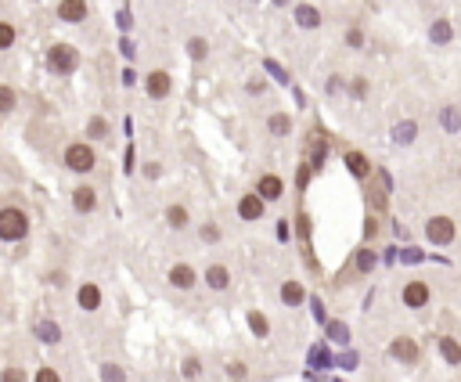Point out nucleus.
Listing matches in <instances>:
<instances>
[{"instance_id":"nucleus-36","label":"nucleus","mask_w":461,"mask_h":382,"mask_svg":"<svg viewBox=\"0 0 461 382\" xmlns=\"http://www.w3.org/2000/svg\"><path fill=\"white\" fill-rule=\"evenodd\" d=\"M101 382H126V372H123V364H112V361H105V364H101Z\"/></svg>"},{"instance_id":"nucleus-31","label":"nucleus","mask_w":461,"mask_h":382,"mask_svg":"<svg viewBox=\"0 0 461 382\" xmlns=\"http://www.w3.org/2000/svg\"><path fill=\"white\" fill-rule=\"evenodd\" d=\"M202 372H205V364H202V357H184V364H181V375L187 379V382H195V379H202Z\"/></svg>"},{"instance_id":"nucleus-42","label":"nucleus","mask_w":461,"mask_h":382,"mask_svg":"<svg viewBox=\"0 0 461 382\" xmlns=\"http://www.w3.org/2000/svg\"><path fill=\"white\" fill-rule=\"evenodd\" d=\"M141 173H145V181H158V177H163V163H145Z\"/></svg>"},{"instance_id":"nucleus-14","label":"nucleus","mask_w":461,"mask_h":382,"mask_svg":"<svg viewBox=\"0 0 461 382\" xmlns=\"http://www.w3.org/2000/svg\"><path fill=\"white\" fill-rule=\"evenodd\" d=\"M76 303H79V310H101V289L94 281H83L76 289Z\"/></svg>"},{"instance_id":"nucleus-16","label":"nucleus","mask_w":461,"mask_h":382,"mask_svg":"<svg viewBox=\"0 0 461 382\" xmlns=\"http://www.w3.org/2000/svg\"><path fill=\"white\" fill-rule=\"evenodd\" d=\"M33 336L40 343H47V346H58L61 343V328H58V321H51V317H40V321L33 325Z\"/></svg>"},{"instance_id":"nucleus-43","label":"nucleus","mask_w":461,"mask_h":382,"mask_svg":"<svg viewBox=\"0 0 461 382\" xmlns=\"http://www.w3.org/2000/svg\"><path fill=\"white\" fill-rule=\"evenodd\" d=\"M310 173H314V170H310V163H303V166H299V173H296V188H299V191H307V184H310Z\"/></svg>"},{"instance_id":"nucleus-10","label":"nucleus","mask_w":461,"mask_h":382,"mask_svg":"<svg viewBox=\"0 0 461 382\" xmlns=\"http://www.w3.org/2000/svg\"><path fill=\"white\" fill-rule=\"evenodd\" d=\"M342 163H346V170L354 173L357 181H371L375 166H371V159L364 155V152H346V155H342Z\"/></svg>"},{"instance_id":"nucleus-48","label":"nucleus","mask_w":461,"mask_h":382,"mask_svg":"<svg viewBox=\"0 0 461 382\" xmlns=\"http://www.w3.org/2000/svg\"><path fill=\"white\" fill-rule=\"evenodd\" d=\"M292 238V228H289V220H278V242H289Z\"/></svg>"},{"instance_id":"nucleus-28","label":"nucleus","mask_w":461,"mask_h":382,"mask_svg":"<svg viewBox=\"0 0 461 382\" xmlns=\"http://www.w3.org/2000/svg\"><path fill=\"white\" fill-rule=\"evenodd\" d=\"M187 220H192V217H187V205H181V202H173L170 210H166V224H170L173 231H184Z\"/></svg>"},{"instance_id":"nucleus-11","label":"nucleus","mask_w":461,"mask_h":382,"mask_svg":"<svg viewBox=\"0 0 461 382\" xmlns=\"http://www.w3.org/2000/svg\"><path fill=\"white\" fill-rule=\"evenodd\" d=\"M256 195H260L263 202H278V199L285 195V181L278 177V173H263V177L256 181Z\"/></svg>"},{"instance_id":"nucleus-25","label":"nucleus","mask_w":461,"mask_h":382,"mask_svg":"<svg viewBox=\"0 0 461 382\" xmlns=\"http://www.w3.org/2000/svg\"><path fill=\"white\" fill-rule=\"evenodd\" d=\"M267 130L274 137H289L292 134V116L289 112H270L267 116Z\"/></svg>"},{"instance_id":"nucleus-9","label":"nucleus","mask_w":461,"mask_h":382,"mask_svg":"<svg viewBox=\"0 0 461 382\" xmlns=\"http://www.w3.org/2000/svg\"><path fill=\"white\" fill-rule=\"evenodd\" d=\"M263 213H267V202L256 195V191H249V195L238 199V217H242L245 224H256V220H263Z\"/></svg>"},{"instance_id":"nucleus-32","label":"nucleus","mask_w":461,"mask_h":382,"mask_svg":"<svg viewBox=\"0 0 461 382\" xmlns=\"http://www.w3.org/2000/svg\"><path fill=\"white\" fill-rule=\"evenodd\" d=\"M184 51H187V58L192 61H205V54H209V43H205L202 37H192L184 43Z\"/></svg>"},{"instance_id":"nucleus-50","label":"nucleus","mask_w":461,"mask_h":382,"mask_svg":"<svg viewBox=\"0 0 461 382\" xmlns=\"http://www.w3.org/2000/svg\"><path fill=\"white\" fill-rule=\"evenodd\" d=\"M328 94H342V76H328Z\"/></svg>"},{"instance_id":"nucleus-47","label":"nucleus","mask_w":461,"mask_h":382,"mask_svg":"<svg viewBox=\"0 0 461 382\" xmlns=\"http://www.w3.org/2000/svg\"><path fill=\"white\" fill-rule=\"evenodd\" d=\"M227 375H231V379H245V375H249V368H245L242 361H231V364H227Z\"/></svg>"},{"instance_id":"nucleus-45","label":"nucleus","mask_w":461,"mask_h":382,"mask_svg":"<svg viewBox=\"0 0 461 382\" xmlns=\"http://www.w3.org/2000/svg\"><path fill=\"white\" fill-rule=\"evenodd\" d=\"M33 382H61V375H58L54 368H40V372L33 375Z\"/></svg>"},{"instance_id":"nucleus-30","label":"nucleus","mask_w":461,"mask_h":382,"mask_svg":"<svg viewBox=\"0 0 461 382\" xmlns=\"http://www.w3.org/2000/svg\"><path fill=\"white\" fill-rule=\"evenodd\" d=\"M14 108H19V94H14V87L0 83V116H11Z\"/></svg>"},{"instance_id":"nucleus-19","label":"nucleus","mask_w":461,"mask_h":382,"mask_svg":"<svg viewBox=\"0 0 461 382\" xmlns=\"http://www.w3.org/2000/svg\"><path fill=\"white\" fill-rule=\"evenodd\" d=\"M375 263H378V257H375V249H357L354 252V263H349V270H354V274H371L375 270Z\"/></svg>"},{"instance_id":"nucleus-12","label":"nucleus","mask_w":461,"mask_h":382,"mask_svg":"<svg viewBox=\"0 0 461 382\" xmlns=\"http://www.w3.org/2000/svg\"><path fill=\"white\" fill-rule=\"evenodd\" d=\"M87 14H90L87 0H61L58 4V19L61 22H87Z\"/></svg>"},{"instance_id":"nucleus-8","label":"nucleus","mask_w":461,"mask_h":382,"mask_svg":"<svg viewBox=\"0 0 461 382\" xmlns=\"http://www.w3.org/2000/svg\"><path fill=\"white\" fill-rule=\"evenodd\" d=\"M166 278H170V285H173V289H181V292H192L195 285H198V270H195L192 263H173Z\"/></svg>"},{"instance_id":"nucleus-20","label":"nucleus","mask_w":461,"mask_h":382,"mask_svg":"<svg viewBox=\"0 0 461 382\" xmlns=\"http://www.w3.org/2000/svg\"><path fill=\"white\" fill-rule=\"evenodd\" d=\"M296 26L299 29H321V11L314 4H296Z\"/></svg>"},{"instance_id":"nucleus-21","label":"nucleus","mask_w":461,"mask_h":382,"mask_svg":"<svg viewBox=\"0 0 461 382\" xmlns=\"http://www.w3.org/2000/svg\"><path fill=\"white\" fill-rule=\"evenodd\" d=\"M325 155H328V137L325 134H310V170H321L325 166Z\"/></svg>"},{"instance_id":"nucleus-29","label":"nucleus","mask_w":461,"mask_h":382,"mask_svg":"<svg viewBox=\"0 0 461 382\" xmlns=\"http://www.w3.org/2000/svg\"><path fill=\"white\" fill-rule=\"evenodd\" d=\"M249 332H252V336H260V339L270 336V321H267L263 310H249Z\"/></svg>"},{"instance_id":"nucleus-18","label":"nucleus","mask_w":461,"mask_h":382,"mask_svg":"<svg viewBox=\"0 0 461 382\" xmlns=\"http://www.w3.org/2000/svg\"><path fill=\"white\" fill-rule=\"evenodd\" d=\"M436 123H440V130L458 134V130H461V108H458V105H443L440 112H436Z\"/></svg>"},{"instance_id":"nucleus-38","label":"nucleus","mask_w":461,"mask_h":382,"mask_svg":"<svg viewBox=\"0 0 461 382\" xmlns=\"http://www.w3.org/2000/svg\"><path fill=\"white\" fill-rule=\"evenodd\" d=\"M0 382H29V372H25V368H14V364H11V368L0 372Z\"/></svg>"},{"instance_id":"nucleus-44","label":"nucleus","mask_w":461,"mask_h":382,"mask_svg":"<svg viewBox=\"0 0 461 382\" xmlns=\"http://www.w3.org/2000/svg\"><path fill=\"white\" fill-rule=\"evenodd\" d=\"M422 260H425L422 249H404V252H400V263H422Z\"/></svg>"},{"instance_id":"nucleus-26","label":"nucleus","mask_w":461,"mask_h":382,"mask_svg":"<svg viewBox=\"0 0 461 382\" xmlns=\"http://www.w3.org/2000/svg\"><path fill=\"white\" fill-rule=\"evenodd\" d=\"M368 210H371V217L386 213V210H389V191H382L378 184H371V188H368Z\"/></svg>"},{"instance_id":"nucleus-41","label":"nucleus","mask_w":461,"mask_h":382,"mask_svg":"<svg viewBox=\"0 0 461 382\" xmlns=\"http://www.w3.org/2000/svg\"><path fill=\"white\" fill-rule=\"evenodd\" d=\"M263 66H267V72H270V76H278V79H281V83H289V72H285V69L278 66V61H274V58H263Z\"/></svg>"},{"instance_id":"nucleus-51","label":"nucleus","mask_w":461,"mask_h":382,"mask_svg":"<svg viewBox=\"0 0 461 382\" xmlns=\"http://www.w3.org/2000/svg\"><path fill=\"white\" fill-rule=\"evenodd\" d=\"M458 177H461V166H458Z\"/></svg>"},{"instance_id":"nucleus-34","label":"nucleus","mask_w":461,"mask_h":382,"mask_svg":"<svg viewBox=\"0 0 461 382\" xmlns=\"http://www.w3.org/2000/svg\"><path fill=\"white\" fill-rule=\"evenodd\" d=\"M14 40H19V29H14L11 22H4V19H0V51H11V47H14Z\"/></svg>"},{"instance_id":"nucleus-40","label":"nucleus","mask_w":461,"mask_h":382,"mask_svg":"<svg viewBox=\"0 0 461 382\" xmlns=\"http://www.w3.org/2000/svg\"><path fill=\"white\" fill-rule=\"evenodd\" d=\"M245 94H252V98H256V94H267V79H263V76H249Z\"/></svg>"},{"instance_id":"nucleus-1","label":"nucleus","mask_w":461,"mask_h":382,"mask_svg":"<svg viewBox=\"0 0 461 382\" xmlns=\"http://www.w3.org/2000/svg\"><path fill=\"white\" fill-rule=\"evenodd\" d=\"M25 234H29L25 210H19V205H4V210H0V242H22Z\"/></svg>"},{"instance_id":"nucleus-27","label":"nucleus","mask_w":461,"mask_h":382,"mask_svg":"<svg viewBox=\"0 0 461 382\" xmlns=\"http://www.w3.org/2000/svg\"><path fill=\"white\" fill-rule=\"evenodd\" d=\"M108 134H112V126H108L105 116H90L87 119V141H105Z\"/></svg>"},{"instance_id":"nucleus-17","label":"nucleus","mask_w":461,"mask_h":382,"mask_svg":"<svg viewBox=\"0 0 461 382\" xmlns=\"http://www.w3.org/2000/svg\"><path fill=\"white\" fill-rule=\"evenodd\" d=\"M281 303L285 307H303L307 303V289H303V281H281Z\"/></svg>"},{"instance_id":"nucleus-49","label":"nucleus","mask_w":461,"mask_h":382,"mask_svg":"<svg viewBox=\"0 0 461 382\" xmlns=\"http://www.w3.org/2000/svg\"><path fill=\"white\" fill-rule=\"evenodd\" d=\"M310 307H314V317H317V321H325V325H328V317H325V303H321V299H310Z\"/></svg>"},{"instance_id":"nucleus-15","label":"nucleus","mask_w":461,"mask_h":382,"mask_svg":"<svg viewBox=\"0 0 461 382\" xmlns=\"http://www.w3.org/2000/svg\"><path fill=\"white\" fill-rule=\"evenodd\" d=\"M205 285H209L213 292H227L231 289V270L224 263H209L205 267Z\"/></svg>"},{"instance_id":"nucleus-4","label":"nucleus","mask_w":461,"mask_h":382,"mask_svg":"<svg viewBox=\"0 0 461 382\" xmlns=\"http://www.w3.org/2000/svg\"><path fill=\"white\" fill-rule=\"evenodd\" d=\"M425 238L433 245L447 249V245H454V238H458V224H454L451 217H429L425 220Z\"/></svg>"},{"instance_id":"nucleus-39","label":"nucleus","mask_w":461,"mask_h":382,"mask_svg":"<svg viewBox=\"0 0 461 382\" xmlns=\"http://www.w3.org/2000/svg\"><path fill=\"white\" fill-rule=\"evenodd\" d=\"M198 238H202L205 245H216V242H220V228H216V224H202Z\"/></svg>"},{"instance_id":"nucleus-22","label":"nucleus","mask_w":461,"mask_h":382,"mask_svg":"<svg viewBox=\"0 0 461 382\" xmlns=\"http://www.w3.org/2000/svg\"><path fill=\"white\" fill-rule=\"evenodd\" d=\"M429 40H433L436 47L451 43V40H454V22H451V19H436L433 26H429Z\"/></svg>"},{"instance_id":"nucleus-3","label":"nucleus","mask_w":461,"mask_h":382,"mask_svg":"<svg viewBox=\"0 0 461 382\" xmlns=\"http://www.w3.org/2000/svg\"><path fill=\"white\" fill-rule=\"evenodd\" d=\"M61 159H65V170H72V173H90L94 163H98L90 141H72V145H65V155Z\"/></svg>"},{"instance_id":"nucleus-6","label":"nucleus","mask_w":461,"mask_h":382,"mask_svg":"<svg viewBox=\"0 0 461 382\" xmlns=\"http://www.w3.org/2000/svg\"><path fill=\"white\" fill-rule=\"evenodd\" d=\"M389 357L400 361V364H418L422 361V343L411 339V336H396L389 343Z\"/></svg>"},{"instance_id":"nucleus-35","label":"nucleus","mask_w":461,"mask_h":382,"mask_svg":"<svg viewBox=\"0 0 461 382\" xmlns=\"http://www.w3.org/2000/svg\"><path fill=\"white\" fill-rule=\"evenodd\" d=\"M328 339L339 343V346H349V328L342 321H328Z\"/></svg>"},{"instance_id":"nucleus-2","label":"nucleus","mask_w":461,"mask_h":382,"mask_svg":"<svg viewBox=\"0 0 461 382\" xmlns=\"http://www.w3.org/2000/svg\"><path fill=\"white\" fill-rule=\"evenodd\" d=\"M47 69L58 72V76H69L79 69V51L72 43H51L47 47Z\"/></svg>"},{"instance_id":"nucleus-7","label":"nucleus","mask_w":461,"mask_h":382,"mask_svg":"<svg viewBox=\"0 0 461 382\" xmlns=\"http://www.w3.org/2000/svg\"><path fill=\"white\" fill-rule=\"evenodd\" d=\"M145 94H148L152 101H166L170 94H173V76H170L166 69L148 72V76H145Z\"/></svg>"},{"instance_id":"nucleus-5","label":"nucleus","mask_w":461,"mask_h":382,"mask_svg":"<svg viewBox=\"0 0 461 382\" xmlns=\"http://www.w3.org/2000/svg\"><path fill=\"white\" fill-rule=\"evenodd\" d=\"M400 299H404L407 310H425L429 299H433V285L422 281V278H411L404 289H400Z\"/></svg>"},{"instance_id":"nucleus-13","label":"nucleus","mask_w":461,"mask_h":382,"mask_svg":"<svg viewBox=\"0 0 461 382\" xmlns=\"http://www.w3.org/2000/svg\"><path fill=\"white\" fill-rule=\"evenodd\" d=\"M72 210L76 213H94V210H98V191H94L90 184H79L72 191Z\"/></svg>"},{"instance_id":"nucleus-37","label":"nucleus","mask_w":461,"mask_h":382,"mask_svg":"<svg viewBox=\"0 0 461 382\" xmlns=\"http://www.w3.org/2000/svg\"><path fill=\"white\" fill-rule=\"evenodd\" d=\"M364 43H368V37H364V29H360V26H349V29H346V47H354V51H360Z\"/></svg>"},{"instance_id":"nucleus-33","label":"nucleus","mask_w":461,"mask_h":382,"mask_svg":"<svg viewBox=\"0 0 461 382\" xmlns=\"http://www.w3.org/2000/svg\"><path fill=\"white\" fill-rule=\"evenodd\" d=\"M371 94V83H368V76H354L349 79V98H357V101H364Z\"/></svg>"},{"instance_id":"nucleus-23","label":"nucleus","mask_w":461,"mask_h":382,"mask_svg":"<svg viewBox=\"0 0 461 382\" xmlns=\"http://www.w3.org/2000/svg\"><path fill=\"white\" fill-rule=\"evenodd\" d=\"M415 137H418V123H415V119H404V123H396V126H393V145L407 148Z\"/></svg>"},{"instance_id":"nucleus-24","label":"nucleus","mask_w":461,"mask_h":382,"mask_svg":"<svg viewBox=\"0 0 461 382\" xmlns=\"http://www.w3.org/2000/svg\"><path fill=\"white\" fill-rule=\"evenodd\" d=\"M436 350H440V357L447 361V364H461V343L454 336H440L436 339Z\"/></svg>"},{"instance_id":"nucleus-46","label":"nucleus","mask_w":461,"mask_h":382,"mask_svg":"<svg viewBox=\"0 0 461 382\" xmlns=\"http://www.w3.org/2000/svg\"><path fill=\"white\" fill-rule=\"evenodd\" d=\"M375 234H378V217H371V213H368V220H364V238L371 242Z\"/></svg>"}]
</instances>
